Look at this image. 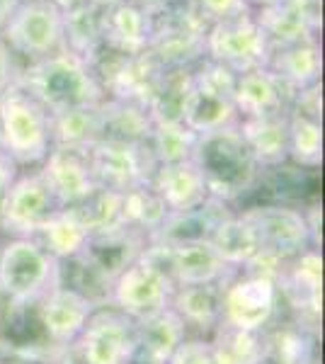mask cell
Returning a JSON list of instances; mask_svg holds the SVG:
<instances>
[{
  "label": "cell",
  "mask_w": 325,
  "mask_h": 364,
  "mask_svg": "<svg viewBox=\"0 0 325 364\" xmlns=\"http://www.w3.org/2000/svg\"><path fill=\"white\" fill-rule=\"evenodd\" d=\"M15 85L29 92L49 114L95 107L105 100V92L90 63H85L66 49L39 58V61H29L25 66H17Z\"/></svg>",
  "instance_id": "obj_1"
},
{
  "label": "cell",
  "mask_w": 325,
  "mask_h": 364,
  "mask_svg": "<svg viewBox=\"0 0 325 364\" xmlns=\"http://www.w3.org/2000/svg\"><path fill=\"white\" fill-rule=\"evenodd\" d=\"M192 163L202 175L209 197L223 204L250 195L262 173L240 136L238 124L202 134L194 146Z\"/></svg>",
  "instance_id": "obj_2"
},
{
  "label": "cell",
  "mask_w": 325,
  "mask_h": 364,
  "mask_svg": "<svg viewBox=\"0 0 325 364\" xmlns=\"http://www.w3.org/2000/svg\"><path fill=\"white\" fill-rule=\"evenodd\" d=\"M0 149L17 166H41L51 151V114L15 83L0 92Z\"/></svg>",
  "instance_id": "obj_3"
},
{
  "label": "cell",
  "mask_w": 325,
  "mask_h": 364,
  "mask_svg": "<svg viewBox=\"0 0 325 364\" xmlns=\"http://www.w3.org/2000/svg\"><path fill=\"white\" fill-rule=\"evenodd\" d=\"M206 32L209 22L187 0H177L170 8L151 15L149 54L165 70L192 68L206 58Z\"/></svg>",
  "instance_id": "obj_4"
},
{
  "label": "cell",
  "mask_w": 325,
  "mask_h": 364,
  "mask_svg": "<svg viewBox=\"0 0 325 364\" xmlns=\"http://www.w3.org/2000/svg\"><path fill=\"white\" fill-rule=\"evenodd\" d=\"M233 70L211 61V58H202L197 66H192V87L185 105L182 124L192 129L197 136L238 124V112L233 105Z\"/></svg>",
  "instance_id": "obj_5"
},
{
  "label": "cell",
  "mask_w": 325,
  "mask_h": 364,
  "mask_svg": "<svg viewBox=\"0 0 325 364\" xmlns=\"http://www.w3.org/2000/svg\"><path fill=\"white\" fill-rule=\"evenodd\" d=\"M56 287V260L34 238H10L0 245V294L34 304Z\"/></svg>",
  "instance_id": "obj_6"
},
{
  "label": "cell",
  "mask_w": 325,
  "mask_h": 364,
  "mask_svg": "<svg viewBox=\"0 0 325 364\" xmlns=\"http://www.w3.org/2000/svg\"><path fill=\"white\" fill-rule=\"evenodd\" d=\"M0 37L15 56L39 61L66 49L63 13L51 0H25L0 29Z\"/></svg>",
  "instance_id": "obj_7"
},
{
  "label": "cell",
  "mask_w": 325,
  "mask_h": 364,
  "mask_svg": "<svg viewBox=\"0 0 325 364\" xmlns=\"http://www.w3.org/2000/svg\"><path fill=\"white\" fill-rule=\"evenodd\" d=\"M100 87L107 100H122L149 107L153 92L161 83L165 68L149 51L144 54H117L112 49H102L90 63Z\"/></svg>",
  "instance_id": "obj_8"
},
{
  "label": "cell",
  "mask_w": 325,
  "mask_h": 364,
  "mask_svg": "<svg viewBox=\"0 0 325 364\" xmlns=\"http://www.w3.org/2000/svg\"><path fill=\"white\" fill-rule=\"evenodd\" d=\"M270 49L267 34L252 13L214 22L206 32V58L230 68L235 75L267 68Z\"/></svg>",
  "instance_id": "obj_9"
},
{
  "label": "cell",
  "mask_w": 325,
  "mask_h": 364,
  "mask_svg": "<svg viewBox=\"0 0 325 364\" xmlns=\"http://www.w3.org/2000/svg\"><path fill=\"white\" fill-rule=\"evenodd\" d=\"M277 282L267 274L233 272L223 282V321L240 331L262 333L279 311Z\"/></svg>",
  "instance_id": "obj_10"
},
{
  "label": "cell",
  "mask_w": 325,
  "mask_h": 364,
  "mask_svg": "<svg viewBox=\"0 0 325 364\" xmlns=\"http://www.w3.org/2000/svg\"><path fill=\"white\" fill-rule=\"evenodd\" d=\"M252 228L257 231L260 245H262V255L272 257L277 262H289L304 250L316 248L306 224L304 209L294 207V204H257L245 211H240Z\"/></svg>",
  "instance_id": "obj_11"
},
{
  "label": "cell",
  "mask_w": 325,
  "mask_h": 364,
  "mask_svg": "<svg viewBox=\"0 0 325 364\" xmlns=\"http://www.w3.org/2000/svg\"><path fill=\"white\" fill-rule=\"evenodd\" d=\"M144 260L161 267L175 287L187 284H209V282L228 279L235 269H230L218 255L211 240H192V243H146Z\"/></svg>",
  "instance_id": "obj_12"
},
{
  "label": "cell",
  "mask_w": 325,
  "mask_h": 364,
  "mask_svg": "<svg viewBox=\"0 0 325 364\" xmlns=\"http://www.w3.org/2000/svg\"><path fill=\"white\" fill-rule=\"evenodd\" d=\"M87 158L97 187L112 192H127L132 187L146 185L158 168L149 144L97 141L87 149Z\"/></svg>",
  "instance_id": "obj_13"
},
{
  "label": "cell",
  "mask_w": 325,
  "mask_h": 364,
  "mask_svg": "<svg viewBox=\"0 0 325 364\" xmlns=\"http://www.w3.org/2000/svg\"><path fill=\"white\" fill-rule=\"evenodd\" d=\"M173 291V279L161 267L139 257L134 265H129L119 277L112 282L110 306L129 316L132 321H139L168 309Z\"/></svg>",
  "instance_id": "obj_14"
},
{
  "label": "cell",
  "mask_w": 325,
  "mask_h": 364,
  "mask_svg": "<svg viewBox=\"0 0 325 364\" xmlns=\"http://www.w3.org/2000/svg\"><path fill=\"white\" fill-rule=\"evenodd\" d=\"M279 301H284L299 326L318 331L321 321V287H323V257L318 248H309L294 260L284 262L277 274Z\"/></svg>",
  "instance_id": "obj_15"
},
{
  "label": "cell",
  "mask_w": 325,
  "mask_h": 364,
  "mask_svg": "<svg viewBox=\"0 0 325 364\" xmlns=\"http://www.w3.org/2000/svg\"><path fill=\"white\" fill-rule=\"evenodd\" d=\"M134 348V321L112 306L95 309L73 343L80 364H122Z\"/></svg>",
  "instance_id": "obj_16"
},
{
  "label": "cell",
  "mask_w": 325,
  "mask_h": 364,
  "mask_svg": "<svg viewBox=\"0 0 325 364\" xmlns=\"http://www.w3.org/2000/svg\"><path fill=\"white\" fill-rule=\"evenodd\" d=\"M58 209L49 185L39 170L27 175H17L5 195L0 228L10 238H34L46 219Z\"/></svg>",
  "instance_id": "obj_17"
},
{
  "label": "cell",
  "mask_w": 325,
  "mask_h": 364,
  "mask_svg": "<svg viewBox=\"0 0 325 364\" xmlns=\"http://www.w3.org/2000/svg\"><path fill=\"white\" fill-rule=\"evenodd\" d=\"M41 178L49 185L58 209H70L85 202L97 190L95 175L90 168L87 151L66 149V146H51L49 156L39 168Z\"/></svg>",
  "instance_id": "obj_18"
},
{
  "label": "cell",
  "mask_w": 325,
  "mask_h": 364,
  "mask_svg": "<svg viewBox=\"0 0 325 364\" xmlns=\"http://www.w3.org/2000/svg\"><path fill=\"white\" fill-rule=\"evenodd\" d=\"M270 46L321 39L323 0H277L252 10Z\"/></svg>",
  "instance_id": "obj_19"
},
{
  "label": "cell",
  "mask_w": 325,
  "mask_h": 364,
  "mask_svg": "<svg viewBox=\"0 0 325 364\" xmlns=\"http://www.w3.org/2000/svg\"><path fill=\"white\" fill-rule=\"evenodd\" d=\"M95 314V306L68 287H51L37 301L39 326L44 331L46 343L54 350H68Z\"/></svg>",
  "instance_id": "obj_20"
},
{
  "label": "cell",
  "mask_w": 325,
  "mask_h": 364,
  "mask_svg": "<svg viewBox=\"0 0 325 364\" xmlns=\"http://www.w3.org/2000/svg\"><path fill=\"white\" fill-rule=\"evenodd\" d=\"M297 90L289 87L284 80L270 68H257L250 73L235 75L233 105L238 119L270 114H289Z\"/></svg>",
  "instance_id": "obj_21"
},
{
  "label": "cell",
  "mask_w": 325,
  "mask_h": 364,
  "mask_svg": "<svg viewBox=\"0 0 325 364\" xmlns=\"http://www.w3.org/2000/svg\"><path fill=\"white\" fill-rule=\"evenodd\" d=\"M149 238L134 228H114V231L92 233L80 255L97 269L102 277L114 282L129 265H134L141 257Z\"/></svg>",
  "instance_id": "obj_22"
},
{
  "label": "cell",
  "mask_w": 325,
  "mask_h": 364,
  "mask_svg": "<svg viewBox=\"0 0 325 364\" xmlns=\"http://www.w3.org/2000/svg\"><path fill=\"white\" fill-rule=\"evenodd\" d=\"M230 211V204L216 202V199H206L202 207L192 211H177V214H168L163 224L149 236V243H192V240H209L214 228L226 219Z\"/></svg>",
  "instance_id": "obj_23"
},
{
  "label": "cell",
  "mask_w": 325,
  "mask_h": 364,
  "mask_svg": "<svg viewBox=\"0 0 325 364\" xmlns=\"http://www.w3.org/2000/svg\"><path fill=\"white\" fill-rule=\"evenodd\" d=\"M151 15L129 0L102 10V42L105 49L117 54H144L149 51Z\"/></svg>",
  "instance_id": "obj_24"
},
{
  "label": "cell",
  "mask_w": 325,
  "mask_h": 364,
  "mask_svg": "<svg viewBox=\"0 0 325 364\" xmlns=\"http://www.w3.org/2000/svg\"><path fill=\"white\" fill-rule=\"evenodd\" d=\"M226 282V279H223ZM223 282L175 287L170 309L185 323V328L199 333H214L223 321Z\"/></svg>",
  "instance_id": "obj_25"
},
{
  "label": "cell",
  "mask_w": 325,
  "mask_h": 364,
  "mask_svg": "<svg viewBox=\"0 0 325 364\" xmlns=\"http://www.w3.org/2000/svg\"><path fill=\"white\" fill-rule=\"evenodd\" d=\"M238 129L260 170L289 163V114L238 119Z\"/></svg>",
  "instance_id": "obj_26"
},
{
  "label": "cell",
  "mask_w": 325,
  "mask_h": 364,
  "mask_svg": "<svg viewBox=\"0 0 325 364\" xmlns=\"http://www.w3.org/2000/svg\"><path fill=\"white\" fill-rule=\"evenodd\" d=\"M151 187L163 199L168 214L192 211L209 199L202 175L192 161L175 163V166H158L151 178Z\"/></svg>",
  "instance_id": "obj_27"
},
{
  "label": "cell",
  "mask_w": 325,
  "mask_h": 364,
  "mask_svg": "<svg viewBox=\"0 0 325 364\" xmlns=\"http://www.w3.org/2000/svg\"><path fill=\"white\" fill-rule=\"evenodd\" d=\"M267 68L272 73L279 75V78L284 80L289 87H294L297 92L304 90V87L321 83V73H323L321 39L272 46Z\"/></svg>",
  "instance_id": "obj_28"
},
{
  "label": "cell",
  "mask_w": 325,
  "mask_h": 364,
  "mask_svg": "<svg viewBox=\"0 0 325 364\" xmlns=\"http://www.w3.org/2000/svg\"><path fill=\"white\" fill-rule=\"evenodd\" d=\"M209 240L218 255L223 257V262H226L230 269H235V272L247 269L260 255H262V245H260L257 231L252 228V224L243 214H228L226 219L214 228Z\"/></svg>",
  "instance_id": "obj_29"
},
{
  "label": "cell",
  "mask_w": 325,
  "mask_h": 364,
  "mask_svg": "<svg viewBox=\"0 0 325 364\" xmlns=\"http://www.w3.org/2000/svg\"><path fill=\"white\" fill-rule=\"evenodd\" d=\"M316 333L297 321L262 331V348L255 364H313L316 360Z\"/></svg>",
  "instance_id": "obj_30"
},
{
  "label": "cell",
  "mask_w": 325,
  "mask_h": 364,
  "mask_svg": "<svg viewBox=\"0 0 325 364\" xmlns=\"http://www.w3.org/2000/svg\"><path fill=\"white\" fill-rule=\"evenodd\" d=\"M187 338V328L180 316L173 309H163L158 314H151L146 318L134 321V340L136 348L144 350L146 355L165 362L177 345Z\"/></svg>",
  "instance_id": "obj_31"
},
{
  "label": "cell",
  "mask_w": 325,
  "mask_h": 364,
  "mask_svg": "<svg viewBox=\"0 0 325 364\" xmlns=\"http://www.w3.org/2000/svg\"><path fill=\"white\" fill-rule=\"evenodd\" d=\"M102 141H127V144H149L153 119L149 109L122 100H102Z\"/></svg>",
  "instance_id": "obj_32"
},
{
  "label": "cell",
  "mask_w": 325,
  "mask_h": 364,
  "mask_svg": "<svg viewBox=\"0 0 325 364\" xmlns=\"http://www.w3.org/2000/svg\"><path fill=\"white\" fill-rule=\"evenodd\" d=\"M90 233L78 221V216L70 209H56L49 219L41 224L34 240L54 257L56 262L70 260V257L80 255L87 243Z\"/></svg>",
  "instance_id": "obj_33"
},
{
  "label": "cell",
  "mask_w": 325,
  "mask_h": 364,
  "mask_svg": "<svg viewBox=\"0 0 325 364\" xmlns=\"http://www.w3.org/2000/svg\"><path fill=\"white\" fill-rule=\"evenodd\" d=\"M100 105L51 114V146L87 151L97 141H102V112H100Z\"/></svg>",
  "instance_id": "obj_34"
},
{
  "label": "cell",
  "mask_w": 325,
  "mask_h": 364,
  "mask_svg": "<svg viewBox=\"0 0 325 364\" xmlns=\"http://www.w3.org/2000/svg\"><path fill=\"white\" fill-rule=\"evenodd\" d=\"M63 37H66V51L92 63L100 51L105 49L102 42V10L95 5L63 13Z\"/></svg>",
  "instance_id": "obj_35"
},
{
  "label": "cell",
  "mask_w": 325,
  "mask_h": 364,
  "mask_svg": "<svg viewBox=\"0 0 325 364\" xmlns=\"http://www.w3.org/2000/svg\"><path fill=\"white\" fill-rule=\"evenodd\" d=\"M192 87V68H168L149 102L153 124H177L185 117V105Z\"/></svg>",
  "instance_id": "obj_36"
},
{
  "label": "cell",
  "mask_w": 325,
  "mask_h": 364,
  "mask_svg": "<svg viewBox=\"0 0 325 364\" xmlns=\"http://www.w3.org/2000/svg\"><path fill=\"white\" fill-rule=\"evenodd\" d=\"M122 216L124 226L134 228V231L144 233L149 238L163 224L168 209H165L163 199L158 197V192L151 187V182H146V185L122 192Z\"/></svg>",
  "instance_id": "obj_37"
},
{
  "label": "cell",
  "mask_w": 325,
  "mask_h": 364,
  "mask_svg": "<svg viewBox=\"0 0 325 364\" xmlns=\"http://www.w3.org/2000/svg\"><path fill=\"white\" fill-rule=\"evenodd\" d=\"M289 163L304 170L323 166V124L318 119L289 112Z\"/></svg>",
  "instance_id": "obj_38"
},
{
  "label": "cell",
  "mask_w": 325,
  "mask_h": 364,
  "mask_svg": "<svg viewBox=\"0 0 325 364\" xmlns=\"http://www.w3.org/2000/svg\"><path fill=\"white\" fill-rule=\"evenodd\" d=\"M214 364H255L262 348V333L240 331L221 323L209 338Z\"/></svg>",
  "instance_id": "obj_39"
},
{
  "label": "cell",
  "mask_w": 325,
  "mask_h": 364,
  "mask_svg": "<svg viewBox=\"0 0 325 364\" xmlns=\"http://www.w3.org/2000/svg\"><path fill=\"white\" fill-rule=\"evenodd\" d=\"M78 221L85 226V231L90 233H105L114 231V228L124 226L122 216V192H112L97 187L85 202H80L78 207H70Z\"/></svg>",
  "instance_id": "obj_40"
},
{
  "label": "cell",
  "mask_w": 325,
  "mask_h": 364,
  "mask_svg": "<svg viewBox=\"0 0 325 364\" xmlns=\"http://www.w3.org/2000/svg\"><path fill=\"white\" fill-rule=\"evenodd\" d=\"M197 139V134L187 129L182 122H177V124H153L149 149L158 166H175V163L192 161Z\"/></svg>",
  "instance_id": "obj_41"
},
{
  "label": "cell",
  "mask_w": 325,
  "mask_h": 364,
  "mask_svg": "<svg viewBox=\"0 0 325 364\" xmlns=\"http://www.w3.org/2000/svg\"><path fill=\"white\" fill-rule=\"evenodd\" d=\"M199 15L204 17L209 25L221 20H230V17H238L245 13H252L250 3L247 0H187Z\"/></svg>",
  "instance_id": "obj_42"
},
{
  "label": "cell",
  "mask_w": 325,
  "mask_h": 364,
  "mask_svg": "<svg viewBox=\"0 0 325 364\" xmlns=\"http://www.w3.org/2000/svg\"><path fill=\"white\" fill-rule=\"evenodd\" d=\"M165 364H214L209 338H185Z\"/></svg>",
  "instance_id": "obj_43"
},
{
  "label": "cell",
  "mask_w": 325,
  "mask_h": 364,
  "mask_svg": "<svg viewBox=\"0 0 325 364\" xmlns=\"http://www.w3.org/2000/svg\"><path fill=\"white\" fill-rule=\"evenodd\" d=\"M292 112L304 114V117H311V119L321 122V117H323L321 83H316V85H311V87H304V90H299L297 95H294Z\"/></svg>",
  "instance_id": "obj_44"
},
{
  "label": "cell",
  "mask_w": 325,
  "mask_h": 364,
  "mask_svg": "<svg viewBox=\"0 0 325 364\" xmlns=\"http://www.w3.org/2000/svg\"><path fill=\"white\" fill-rule=\"evenodd\" d=\"M15 75H17L15 54L10 51V46L5 44V39L0 37V92H5L15 83Z\"/></svg>",
  "instance_id": "obj_45"
},
{
  "label": "cell",
  "mask_w": 325,
  "mask_h": 364,
  "mask_svg": "<svg viewBox=\"0 0 325 364\" xmlns=\"http://www.w3.org/2000/svg\"><path fill=\"white\" fill-rule=\"evenodd\" d=\"M17 163L13 161V158H10L8 154H5L3 149H0V195H8V190H10V185H13V182L17 180Z\"/></svg>",
  "instance_id": "obj_46"
},
{
  "label": "cell",
  "mask_w": 325,
  "mask_h": 364,
  "mask_svg": "<svg viewBox=\"0 0 325 364\" xmlns=\"http://www.w3.org/2000/svg\"><path fill=\"white\" fill-rule=\"evenodd\" d=\"M129 3H134L136 8L146 10L149 15H156V13H161V10L170 8L173 3H177V0H129Z\"/></svg>",
  "instance_id": "obj_47"
},
{
  "label": "cell",
  "mask_w": 325,
  "mask_h": 364,
  "mask_svg": "<svg viewBox=\"0 0 325 364\" xmlns=\"http://www.w3.org/2000/svg\"><path fill=\"white\" fill-rule=\"evenodd\" d=\"M22 3H25V0H0V29L5 27V22L13 17V13Z\"/></svg>",
  "instance_id": "obj_48"
},
{
  "label": "cell",
  "mask_w": 325,
  "mask_h": 364,
  "mask_svg": "<svg viewBox=\"0 0 325 364\" xmlns=\"http://www.w3.org/2000/svg\"><path fill=\"white\" fill-rule=\"evenodd\" d=\"M122 364H165V362L156 360V357H151V355H146L144 350L134 348V350H132V355H129Z\"/></svg>",
  "instance_id": "obj_49"
},
{
  "label": "cell",
  "mask_w": 325,
  "mask_h": 364,
  "mask_svg": "<svg viewBox=\"0 0 325 364\" xmlns=\"http://www.w3.org/2000/svg\"><path fill=\"white\" fill-rule=\"evenodd\" d=\"M61 13H68V10L82 8V5H90V0H51Z\"/></svg>",
  "instance_id": "obj_50"
},
{
  "label": "cell",
  "mask_w": 325,
  "mask_h": 364,
  "mask_svg": "<svg viewBox=\"0 0 325 364\" xmlns=\"http://www.w3.org/2000/svg\"><path fill=\"white\" fill-rule=\"evenodd\" d=\"M117 3H122V0H90V5H95V8H100V10H107Z\"/></svg>",
  "instance_id": "obj_51"
},
{
  "label": "cell",
  "mask_w": 325,
  "mask_h": 364,
  "mask_svg": "<svg viewBox=\"0 0 325 364\" xmlns=\"http://www.w3.org/2000/svg\"><path fill=\"white\" fill-rule=\"evenodd\" d=\"M250 3V8L255 10V8H265V5H270V3H277V0H247Z\"/></svg>",
  "instance_id": "obj_52"
}]
</instances>
